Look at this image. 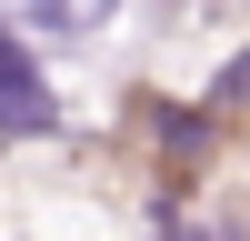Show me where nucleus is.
I'll use <instances>...</instances> for the list:
<instances>
[{"instance_id": "nucleus-1", "label": "nucleus", "mask_w": 250, "mask_h": 241, "mask_svg": "<svg viewBox=\"0 0 250 241\" xmlns=\"http://www.w3.org/2000/svg\"><path fill=\"white\" fill-rule=\"evenodd\" d=\"M0 131L10 141L60 131V100H50V80H40V60L20 50V30H0Z\"/></svg>"}, {"instance_id": "nucleus-2", "label": "nucleus", "mask_w": 250, "mask_h": 241, "mask_svg": "<svg viewBox=\"0 0 250 241\" xmlns=\"http://www.w3.org/2000/svg\"><path fill=\"white\" fill-rule=\"evenodd\" d=\"M250 91V60H230V71H220V100H240Z\"/></svg>"}]
</instances>
